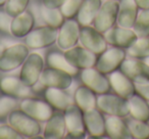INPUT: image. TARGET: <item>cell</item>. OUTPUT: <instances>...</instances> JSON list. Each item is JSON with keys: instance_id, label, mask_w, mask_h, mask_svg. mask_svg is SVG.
I'll return each mask as SVG.
<instances>
[{"instance_id": "cell-13", "label": "cell", "mask_w": 149, "mask_h": 139, "mask_svg": "<svg viewBox=\"0 0 149 139\" xmlns=\"http://www.w3.org/2000/svg\"><path fill=\"white\" fill-rule=\"evenodd\" d=\"M72 77L70 74L61 70L47 66L44 68L40 76V83L45 87L59 88V89H68L72 84Z\"/></svg>"}, {"instance_id": "cell-42", "label": "cell", "mask_w": 149, "mask_h": 139, "mask_svg": "<svg viewBox=\"0 0 149 139\" xmlns=\"http://www.w3.org/2000/svg\"><path fill=\"white\" fill-rule=\"evenodd\" d=\"M7 0H0V6H4Z\"/></svg>"}, {"instance_id": "cell-10", "label": "cell", "mask_w": 149, "mask_h": 139, "mask_svg": "<svg viewBox=\"0 0 149 139\" xmlns=\"http://www.w3.org/2000/svg\"><path fill=\"white\" fill-rule=\"evenodd\" d=\"M66 131L74 138H84L86 126L84 121V112L77 104H70L64 110Z\"/></svg>"}, {"instance_id": "cell-22", "label": "cell", "mask_w": 149, "mask_h": 139, "mask_svg": "<svg viewBox=\"0 0 149 139\" xmlns=\"http://www.w3.org/2000/svg\"><path fill=\"white\" fill-rule=\"evenodd\" d=\"M139 7L135 0H120L118 15V26L127 29H133L138 17Z\"/></svg>"}, {"instance_id": "cell-25", "label": "cell", "mask_w": 149, "mask_h": 139, "mask_svg": "<svg viewBox=\"0 0 149 139\" xmlns=\"http://www.w3.org/2000/svg\"><path fill=\"white\" fill-rule=\"evenodd\" d=\"M101 4V0H83L81 8L77 15V21L79 22L80 25L91 26Z\"/></svg>"}, {"instance_id": "cell-40", "label": "cell", "mask_w": 149, "mask_h": 139, "mask_svg": "<svg viewBox=\"0 0 149 139\" xmlns=\"http://www.w3.org/2000/svg\"><path fill=\"white\" fill-rule=\"evenodd\" d=\"M139 9H149V0H135Z\"/></svg>"}, {"instance_id": "cell-34", "label": "cell", "mask_w": 149, "mask_h": 139, "mask_svg": "<svg viewBox=\"0 0 149 139\" xmlns=\"http://www.w3.org/2000/svg\"><path fill=\"white\" fill-rule=\"evenodd\" d=\"M83 0H66L60 6V11L65 19H74L78 15Z\"/></svg>"}, {"instance_id": "cell-1", "label": "cell", "mask_w": 149, "mask_h": 139, "mask_svg": "<svg viewBox=\"0 0 149 139\" xmlns=\"http://www.w3.org/2000/svg\"><path fill=\"white\" fill-rule=\"evenodd\" d=\"M30 54V48L24 43H15L6 47L0 55V71L13 72L25 62Z\"/></svg>"}, {"instance_id": "cell-14", "label": "cell", "mask_w": 149, "mask_h": 139, "mask_svg": "<svg viewBox=\"0 0 149 139\" xmlns=\"http://www.w3.org/2000/svg\"><path fill=\"white\" fill-rule=\"evenodd\" d=\"M22 110L39 122H46L53 114L52 106L47 101L38 98H24L19 104Z\"/></svg>"}, {"instance_id": "cell-29", "label": "cell", "mask_w": 149, "mask_h": 139, "mask_svg": "<svg viewBox=\"0 0 149 139\" xmlns=\"http://www.w3.org/2000/svg\"><path fill=\"white\" fill-rule=\"evenodd\" d=\"M128 54L133 58L146 59L149 57V36L138 37L132 46L128 48Z\"/></svg>"}, {"instance_id": "cell-28", "label": "cell", "mask_w": 149, "mask_h": 139, "mask_svg": "<svg viewBox=\"0 0 149 139\" xmlns=\"http://www.w3.org/2000/svg\"><path fill=\"white\" fill-rule=\"evenodd\" d=\"M47 64L48 66L61 70L66 73L70 74L72 76H76L78 74V68L72 66L70 62L66 60L64 54H61L59 52H50L47 54Z\"/></svg>"}, {"instance_id": "cell-12", "label": "cell", "mask_w": 149, "mask_h": 139, "mask_svg": "<svg viewBox=\"0 0 149 139\" xmlns=\"http://www.w3.org/2000/svg\"><path fill=\"white\" fill-rule=\"evenodd\" d=\"M81 80L87 87L93 90L96 94L108 93L111 88L109 79L105 74L98 71L96 68H84L81 72Z\"/></svg>"}, {"instance_id": "cell-20", "label": "cell", "mask_w": 149, "mask_h": 139, "mask_svg": "<svg viewBox=\"0 0 149 139\" xmlns=\"http://www.w3.org/2000/svg\"><path fill=\"white\" fill-rule=\"evenodd\" d=\"M35 25V17L30 10H25L24 13L13 17L10 23L11 36L15 38H24L33 30Z\"/></svg>"}, {"instance_id": "cell-26", "label": "cell", "mask_w": 149, "mask_h": 139, "mask_svg": "<svg viewBox=\"0 0 149 139\" xmlns=\"http://www.w3.org/2000/svg\"><path fill=\"white\" fill-rule=\"evenodd\" d=\"M45 99L52 108L58 110H65L70 104L72 103V97L63 89L47 87L45 90Z\"/></svg>"}, {"instance_id": "cell-5", "label": "cell", "mask_w": 149, "mask_h": 139, "mask_svg": "<svg viewBox=\"0 0 149 139\" xmlns=\"http://www.w3.org/2000/svg\"><path fill=\"white\" fill-rule=\"evenodd\" d=\"M44 70V59L39 53H30L22 64L19 79L25 85L34 87L40 81V76Z\"/></svg>"}, {"instance_id": "cell-11", "label": "cell", "mask_w": 149, "mask_h": 139, "mask_svg": "<svg viewBox=\"0 0 149 139\" xmlns=\"http://www.w3.org/2000/svg\"><path fill=\"white\" fill-rule=\"evenodd\" d=\"M66 60L78 70L94 68L97 62V54L88 50L84 46H74L68 50H64Z\"/></svg>"}, {"instance_id": "cell-39", "label": "cell", "mask_w": 149, "mask_h": 139, "mask_svg": "<svg viewBox=\"0 0 149 139\" xmlns=\"http://www.w3.org/2000/svg\"><path fill=\"white\" fill-rule=\"evenodd\" d=\"M66 0H42L43 6L47 8H60Z\"/></svg>"}, {"instance_id": "cell-23", "label": "cell", "mask_w": 149, "mask_h": 139, "mask_svg": "<svg viewBox=\"0 0 149 139\" xmlns=\"http://www.w3.org/2000/svg\"><path fill=\"white\" fill-rule=\"evenodd\" d=\"M105 132L108 137L113 139L132 138L127 122L118 116H108L105 119Z\"/></svg>"}, {"instance_id": "cell-4", "label": "cell", "mask_w": 149, "mask_h": 139, "mask_svg": "<svg viewBox=\"0 0 149 139\" xmlns=\"http://www.w3.org/2000/svg\"><path fill=\"white\" fill-rule=\"evenodd\" d=\"M58 30L51 26H42L33 29L25 37V44L30 49H41L54 44L57 40Z\"/></svg>"}, {"instance_id": "cell-24", "label": "cell", "mask_w": 149, "mask_h": 139, "mask_svg": "<svg viewBox=\"0 0 149 139\" xmlns=\"http://www.w3.org/2000/svg\"><path fill=\"white\" fill-rule=\"evenodd\" d=\"M74 101L83 112L97 108L96 93L86 85H82L76 89L74 93Z\"/></svg>"}, {"instance_id": "cell-7", "label": "cell", "mask_w": 149, "mask_h": 139, "mask_svg": "<svg viewBox=\"0 0 149 139\" xmlns=\"http://www.w3.org/2000/svg\"><path fill=\"white\" fill-rule=\"evenodd\" d=\"M80 43L95 54H101L107 49V41L103 33L91 26H82L80 31Z\"/></svg>"}, {"instance_id": "cell-3", "label": "cell", "mask_w": 149, "mask_h": 139, "mask_svg": "<svg viewBox=\"0 0 149 139\" xmlns=\"http://www.w3.org/2000/svg\"><path fill=\"white\" fill-rule=\"evenodd\" d=\"M97 108L101 112L108 116H118L120 118L130 115L129 100L118 94H98L97 96Z\"/></svg>"}, {"instance_id": "cell-18", "label": "cell", "mask_w": 149, "mask_h": 139, "mask_svg": "<svg viewBox=\"0 0 149 139\" xmlns=\"http://www.w3.org/2000/svg\"><path fill=\"white\" fill-rule=\"evenodd\" d=\"M0 90L5 95L15 98H27L31 95V87L25 85L19 78L6 76L0 80Z\"/></svg>"}, {"instance_id": "cell-38", "label": "cell", "mask_w": 149, "mask_h": 139, "mask_svg": "<svg viewBox=\"0 0 149 139\" xmlns=\"http://www.w3.org/2000/svg\"><path fill=\"white\" fill-rule=\"evenodd\" d=\"M135 84V91L137 94L142 96L144 99L149 101V81L147 82H140V83Z\"/></svg>"}, {"instance_id": "cell-41", "label": "cell", "mask_w": 149, "mask_h": 139, "mask_svg": "<svg viewBox=\"0 0 149 139\" xmlns=\"http://www.w3.org/2000/svg\"><path fill=\"white\" fill-rule=\"evenodd\" d=\"M4 49H5L4 46H3L2 44H0V55L2 54V52H3V50H4Z\"/></svg>"}, {"instance_id": "cell-2", "label": "cell", "mask_w": 149, "mask_h": 139, "mask_svg": "<svg viewBox=\"0 0 149 139\" xmlns=\"http://www.w3.org/2000/svg\"><path fill=\"white\" fill-rule=\"evenodd\" d=\"M7 119H8V124L13 126L23 136L33 138L40 135L42 131V127L39 121L32 118L21 108L13 110Z\"/></svg>"}, {"instance_id": "cell-33", "label": "cell", "mask_w": 149, "mask_h": 139, "mask_svg": "<svg viewBox=\"0 0 149 139\" xmlns=\"http://www.w3.org/2000/svg\"><path fill=\"white\" fill-rule=\"evenodd\" d=\"M30 1L31 0H7L4 5L5 13L11 17H17V15L27 10Z\"/></svg>"}, {"instance_id": "cell-8", "label": "cell", "mask_w": 149, "mask_h": 139, "mask_svg": "<svg viewBox=\"0 0 149 139\" xmlns=\"http://www.w3.org/2000/svg\"><path fill=\"white\" fill-rule=\"evenodd\" d=\"M80 31H81V25L79 22L74 19L65 20L58 30L57 40H56L58 48L64 51L77 45L78 42L80 41Z\"/></svg>"}, {"instance_id": "cell-21", "label": "cell", "mask_w": 149, "mask_h": 139, "mask_svg": "<svg viewBox=\"0 0 149 139\" xmlns=\"http://www.w3.org/2000/svg\"><path fill=\"white\" fill-rule=\"evenodd\" d=\"M66 125L64 114L57 112H53L46 121L43 131V137L46 139H62L65 136Z\"/></svg>"}, {"instance_id": "cell-27", "label": "cell", "mask_w": 149, "mask_h": 139, "mask_svg": "<svg viewBox=\"0 0 149 139\" xmlns=\"http://www.w3.org/2000/svg\"><path fill=\"white\" fill-rule=\"evenodd\" d=\"M128 100H129V108H130L131 117L136 119V120L148 122L149 121L148 101L137 93H135Z\"/></svg>"}, {"instance_id": "cell-6", "label": "cell", "mask_w": 149, "mask_h": 139, "mask_svg": "<svg viewBox=\"0 0 149 139\" xmlns=\"http://www.w3.org/2000/svg\"><path fill=\"white\" fill-rule=\"evenodd\" d=\"M118 10L120 2H118V0H106L101 4L94 20V28L104 34L106 31L114 27L118 21Z\"/></svg>"}, {"instance_id": "cell-17", "label": "cell", "mask_w": 149, "mask_h": 139, "mask_svg": "<svg viewBox=\"0 0 149 139\" xmlns=\"http://www.w3.org/2000/svg\"><path fill=\"white\" fill-rule=\"evenodd\" d=\"M86 131L93 138H100L106 134L105 132V118L97 108H91L84 112Z\"/></svg>"}, {"instance_id": "cell-9", "label": "cell", "mask_w": 149, "mask_h": 139, "mask_svg": "<svg viewBox=\"0 0 149 139\" xmlns=\"http://www.w3.org/2000/svg\"><path fill=\"white\" fill-rule=\"evenodd\" d=\"M126 59V51L124 48L112 46L109 49H106L104 52L100 54L96 62L95 68L101 73L110 74L120 68V64Z\"/></svg>"}, {"instance_id": "cell-30", "label": "cell", "mask_w": 149, "mask_h": 139, "mask_svg": "<svg viewBox=\"0 0 149 139\" xmlns=\"http://www.w3.org/2000/svg\"><path fill=\"white\" fill-rule=\"evenodd\" d=\"M41 17L46 25L51 26L56 29H59L61 27V25L64 23V19H65L60 9L47 8L45 6L41 8Z\"/></svg>"}, {"instance_id": "cell-37", "label": "cell", "mask_w": 149, "mask_h": 139, "mask_svg": "<svg viewBox=\"0 0 149 139\" xmlns=\"http://www.w3.org/2000/svg\"><path fill=\"white\" fill-rule=\"evenodd\" d=\"M13 17L5 11H0V31L3 33H10V23Z\"/></svg>"}, {"instance_id": "cell-35", "label": "cell", "mask_w": 149, "mask_h": 139, "mask_svg": "<svg viewBox=\"0 0 149 139\" xmlns=\"http://www.w3.org/2000/svg\"><path fill=\"white\" fill-rule=\"evenodd\" d=\"M17 102L15 97L11 96H2L0 97V120L8 118L9 114L17 108Z\"/></svg>"}, {"instance_id": "cell-15", "label": "cell", "mask_w": 149, "mask_h": 139, "mask_svg": "<svg viewBox=\"0 0 149 139\" xmlns=\"http://www.w3.org/2000/svg\"><path fill=\"white\" fill-rule=\"evenodd\" d=\"M120 70L134 83L149 81V64L138 58H128L123 61Z\"/></svg>"}, {"instance_id": "cell-32", "label": "cell", "mask_w": 149, "mask_h": 139, "mask_svg": "<svg viewBox=\"0 0 149 139\" xmlns=\"http://www.w3.org/2000/svg\"><path fill=\"white\" fill-rule=\"evenodd\" d=\"M133 30L138 37L149 36V9H143L138 13Z\"/></svg>"}, {"instance_id": "cell-31", "label": "cell", "mask_w": 149, "mask_h": 139, "mask_svg": "<svg viewBox=\"0 0 149 139\" xmlns=\"http://www.w3.org/2000/svg\"><path fill=\"white\" fill-rule=\"evenodd\" d=\"M127 125L132 135V138L148 139L149 138V124L144 121L136 120L132 118L127 121Z\"/></svg>"}, {"instance_id": "cell-36", "label": "cell", "mask_w": 149, "mask_h": 139, "mask_svg": "<svg viewBox=\"0 0 149 139\" xmlns=\"http://www.w3.org/2000/svg\"><path fill=\"white\" fill-rule=\"evenodd\" d=\"M19 136V133L9 124L0 125V139H15Z\"/></svg>"}, {"instance_id": "cell-19", "label": "cell", "mask_w": 149, "mask_h": 139, "mask_svg": "<svg viewBox=\"0 0 149 139\" xmlns=\"http://www.w3.org/2000/svg\"><path fill=\"white\" fill-rule=\"evenodd\" d=\"M109 82L110 86L118 95L129 99L132 97L136 91H135V84L129 77H127L122 71H114L109 74Z\"/></svg>"}, {"instance_id": "cell-16", "label": "cell", "mask_w": 149, "mask_h": 139, "mask_svg": "<svg viewBox=\"0 0 149 139\" xmlns=\"http://www.w3.org/2000/svg\"><path fill=\"white\" fill-rule=\"evenodd\" d=\"M104 36L108 44L124 48V49L125 48L128 49L130 46H132L138 38L133 29H127V28H123L120 26L112 27L111 29L104 33Z\"/></svg>"}]
</instances>
